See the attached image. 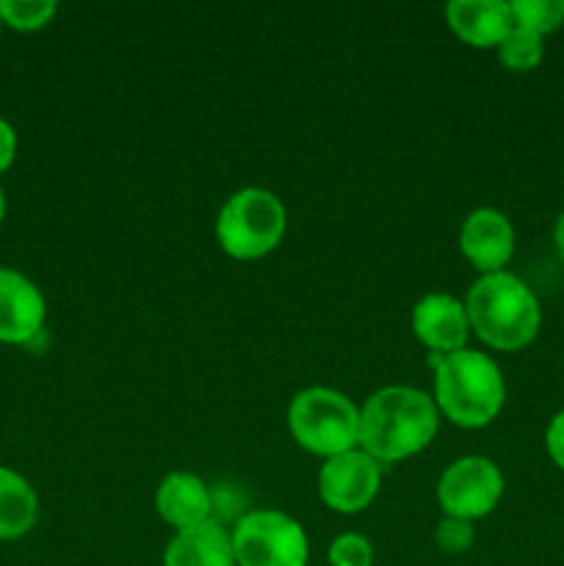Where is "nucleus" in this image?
Returning a JSON list of instances; mask_svg holds the SVG:
<instances>
[{"mask_svg":"<svg viewBox=\"0 0 564 566\" xmlns=\"http://www.w3.org/2000/svg\"><path fill=\"white\" fill-rule=\"evenodd\" d=\"M17 158V133L6 119H0V175L14 164Z\"/></svg>","mask_w":564,"mask_h":566,"instance_id":"22","label":"nucleus"},{"mask_svg":"<svg viewBox=\"0 0 564 566\" xmlns=\"http://www.w3.org/2000/svg\"><path fill=\"white\" fill-rule=\"evenodd\" d=\"M0 25H3V20H0Z\"/></svg>","mask_w":564,"mask_h":566,"instance_id":"25","label":"nucleus"},{"mask_svg":"<svg viewBox=\"0 0 564 566\" xmlns=\"http://www.w3.org/2000/svg\"><path fill=\"white\" fill-rule=\"evenodd\" d=\"M44 315L48 304L36 282L0 265V343L25 346L36 340L44 329Z\"/></svg>","mask_w":564,"mask_h":566,"instance_id":"10","label":"nucleus"},{"mask_svg":"<svg viewBox=\"0 0 564 566\" xmlns=\"http://www.w3.org/2000/svg\"><path fill=\"white\" fill-rule=\"evenodd\" d=\"M155 509L160 520L177 531H191L197 525L213 523V492L199 475L175 470L164 475L155 490Z\"/></svg>","mask_w":564,"mask_h":566,"instance_id":"12","label":"nucleus"},{"mask_svg":"<svg viewBox=\"0 0 564 566\" xmlns=\"http://www.w3.org/2000/svg\"><path fill=\"white\" fill-rule=\"evenodd\" d=\"M382 486V464L374 457L354 448L324 459L318 470V495L326 509L337 514H359L376 501Z\"/></svg>","mask_w":564,"mask_h":566,"instance_id":"8","label":"nucleus"},{"mask_svg":"<svg viewBox=\"0 0 564 566\" xmlns=\"http://www.w3.org/2000/svg\"><path fill=\"white\" fill-rule=\"evenodd\" d=\"M412 332L431 354L468 348L470 321L464 302L451 293H426L412 307Z\"/></svg>","mask_w":564,"mask_h":566,"instance_id":"11","label":"nucleus"},{"mask_svg":"<svg viewBox=\"0 0 564 566\" xmlns=\"http://www.w3.org/2000/svg\"><path fill=\"white\" fill-rule=\"evenodd\" d=\"M459 252L481 274L506 271L514 254V227L498 208H476L459 227Z\"/></svg>","mask_w":564,"mask_h":566,"instance_id":"9","label":"nucleus"},{"mask_svg":"<svg viewBox=\"0 0 564 566\" xmlns=\"http://www.w3.org/2000/svg\"><path fill=\"white\" fill-rule=\"evenodd\" d=\"M503 473L492 459L462 457L442 470L437 481V503L446 517L473 520L487 517L503 497Z\"/></svg>","mask_w":564,"mask_h":566,"instance_id":"7","label":"nucleus"},{"mask_svg":"<svg viewBox=\"0 0 564 566\" xmlns=\"http://www.w3.org/2000/svg\"><path fill=\"white\" fill-rule=\"evenodd\" d=\"M326 558L330 566H374V545L368 536L348 531L332 539Z\"/></svg>","mask_w":564,"mask_h":566,"instance_id":"19","label":"nucleus"},{"mask_svg":"<svg viewBox=\"0 0 564 566\" xmlns=\"http://www.w3.org/2000/svg\"><path fill=\"white\" fill-rule=\"evenodd\" d=\"M288 429L299 448L332 459L359 448V407L332 387H304L291 398Z\"/></svg>","mask_w":564,"mask_h":566,"instance_id":"4","label":"nucleus"},{"mask_svg":"<svg viewBox=\"0 0 564 566\" xmlns=\"http://www.w3.org/2000/svg\"><path fill=\"white\" fill-rule=\"evenodd\" d=\"M540 33L534 31H525V28L514 25L509 31V36L498 44V59L506 70L512 72H531L540 66L542 55H545V44H542Z\"/></svg>","mask_w":564,"mask_h":566,"instance_id":"16","label":"nucleus"},{"mask_svg":"<svg viewBox=\"0 0 564 566\" xmlns=\"http://www.w3.org/2000/svg\"><path fill=\"white\" fill-rule=\"evenodd\" d=\"M3 216H6V193L3 188H0V221H3Z\"/></svg>","mask_w":564,"mask_h":566,"instance_id":"24","label":"nucleus"},{"mask_svg":"<svg viewBox=\"0 0 564 566\" xmlns=\"http://www.w3.org/2000/svg\"><path fill=\"white\" fill-rule=\"evenodd\" d=\"M437 412L459 429H484L506 403V381L490 354L459 348L431 354Z\"/></svg>","mask_w":564,"mask_h":566,"instance_id":"2","label":"nucleus"},{"mask_svg":"<svg viewBox=\"0 0 564 566\" xmlns=\"http://www.w3.org/2000/svg\"><path fill=\"white\" fill-rule=\"evenodd\" d=\"M238 566H307L310 539L302 523L276 509H252L230 531Z\"/></svg>","mask_w":564,"mask_h":566,"instance_id":"6","label":"nucleus"},{"mask_svg":"<svg viewBox=\"0 0 564 566\" xmlns=\"http://www.w3.org/2000/svg\"><path fill=\"white\" fill-rule=\"evenodd\" d=\"M545 448H547V457L553 459L558 470H564V409L556 412L551 418L545 429Z\"/></svg>","mask_w":564,"mask_h":566,"instance_id":"21","label":"nucleus"},{"mask_svg":"<svg viewBox=\"0 0 564 566\" xmlns=\"http://www.w3.org/2000/svg\"><path fill=\"white\" fill-rule=\"evenodd\" d=\"M440 429L429 392L407 385L376 390L359 407V448L379 464H396L426 451Z\"/></svg>","mask_w":564,"mask_h":566,"instance_id":"1","label":"nucleus"},{"mask_svg":"<svg viewBox=\"0 0 564 566\" xmlns=\"http://www.w3.org/2000/svg\"><path fill=\"white\" fill-rule=\"evenodd\" d=\"M53 0H0V20L14 31H39L55 17Z\"/></svg>","mask_w":564,"mask_h":566,"instance_id":"18","label":"nucleus"},{"mask_svg":"<svg viewBox=\"0 0 564 566\" xmlns=\"http://www.w3.org/2000/svg\"><path fill=\"white\" fill-rule=\"evenodd\" d=\"M448 28L470 48H498L514 28L506 0H451L446 6Z\"/></svg>","mask_w":564,"mask_h":566,"instance_id":"13","label":"nucleus"},{"mask_svg":"<svg viewBox=\"0 0 564 566\" xmlns=\"http://www.w3.org/2000/svg\"><path fill=\"white\" fill-rule=\"evenodd\" d=\"M39 520V497L20 473L0 468V542L22 539Z\"/></svg>","mask_w":564,"mask_h":566,"instance_id":"15","label":"nucleus"},{"mask_svg":"<svg viewBox=\"0 0 564 566\" xmlns=\"http://www.w3.org/2000/svg\"><path fill=\"white\" fill-rule=\"evenodd\" d=\"M435 542L442 553L448 556H459V553H468L476 542V528L473 523L468 520H459V517H446L437 523L435 528Z\"/></svg>","mask_w":564,"mask_h":566,"instance_id":"20","label":"nucleus"},{"mask_svg":"<svg viewBox=\"0 0 564 566\" xmlns=\"http://www.w3.org/2000/svg\"><path fill=\"white\" fill-rule=\"evenodd\" d=\"M553 243H556V252H558V258L564 260V213L558 216V221H556V230H553Z\"/></svg>","mask_w":564,"mask_h":566,"instance_id":"23","label":"nucleus"},{"mask_svg":"<svg viewBox=\"0 0 564 566\" xmlns=\"http://www.w3.org/2000/svg\"><path fill=\"white\" fill-rule=\"evenodd\" d=\"M288 230V210L269 188L249 186L224 199L216 216V241L236 260H260L274 252Z\"/></svg>","mask_w":564,"mask_h":566,"instance_id":"5","label":"nucleus"},{"mask_svg":"<svg viewBox=\"0 0 564 566\" xmlns=\"http://www.w3.org/2000/svg\"><path fill=\"white\" fill-rule=\"evenodd\" d=\"M470 332L495 352H520L540 335L542 307L536 293L509 271L481 274L464 296Z\"/></svg>","mask_w":564,"mask_h":566,"instance_id":"3","label":"nucleus"},{"mask_svg":"<svg viewBox=\"0 0 564 566\" xmlns=\"http://www.w3.org/2000/svg\"><path fill=\"white\" fill-rule=\"evenodd\" d=\"M164 566H238L232 539L219 523L177 531L164 551Z\"/></svg>","mask_w":564,"mask_h":566,"instance_id":"14","label":"nucleus"},{"mask_svg":"<svg viewBox=\"0 0 564 566\" xmlns=\"http://www.w3.org/2000/svg\"><path fill=\"white\" fill-rule=\"evenodd\" d=\"M514 25L534 31L540 36L564 25V0H512Z\"/></svg>","mask_w":564,"mask_h":566,"instance_id":"17","label":"nucleus"}]
</instances>
